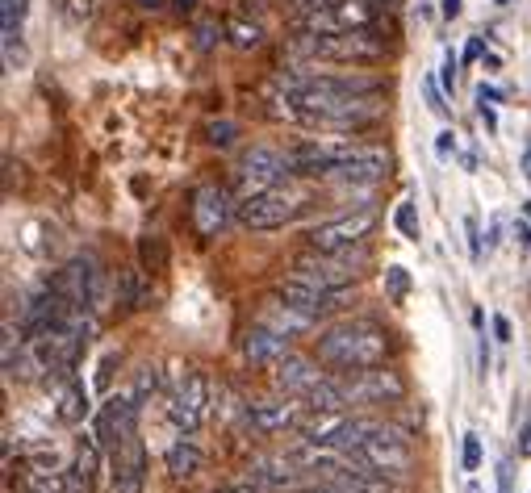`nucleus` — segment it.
Returning a JSON list of instances; mask_svg holds the SVG:
<instances>
[{
  "label": "nucleus",
  "mask_w": 531,
  "mask_h": 493,
  "mask_svg": "<svg viewBox=\"0 0 531 493\" xmlns=\"http://www.w3.org/2000/svg\"><path fill=\"white\" fill-rule=\"evenodd\" d=\"M364 264H368V247H356V251H310L306 247V255L293 260L289 276L322 293H348L352 285L364 280Z\"/></svg>",
  "instance_id": "nucleus-4"
},
{
  "label": "nucleus",
  "mask_w": 531,
  "mask_h": 493,
  "mask_svg": "<svg viewBox=\"0 0 531 493\" xmlns=\"http://www.w3.org/2000/svg\"><path fill=\"white\" fill-rule=\"evenodd\" d=\"M143 485H147V448L138 435H130L122 448L109 452V493H143Z\"/></svg>",
  "instance_id": "nucleus-16"
},
{
  "label": "nucleus",
  "mask_w": 531,
  "mask_h": 493,
  "mask_svg": "<svg viewBox=\"0 0 531 493\" xmlns=\"http://www.w3.org/2000/svg\"><path fill=\"white\" fill-rule=\"evenodd\" d=\"M523 176H527V184H531V143L523 147Z\"/></svg>",
  "instance_id": "nucleus-45"
},
{
  "label": "nucleus",
  "mask_w": 531,
  "mask_h": 493,
  "mask_svg": "<svg viewBox=\"0 0 531 493\" xmlns=\"http://www.w3.org/2000/svg\"><path fill=\"white\" fill-rule=\"evenodd\" d=\"M226 34H230V42H235L239 51H256V46L264 42V26H260V21H247V17H230Z\"/></svg>",
  "instance_id": "nucleus-25"
},
{
  "label": "nucleus",
  "mask_w": 531,
  "mask_h": 493,
  "mask_svg": "<svg viewBox=\"0 0 531 493\" xmlns=\"http://www.w3.org/2000/svg\"><path fill=\"white\" fill-rule=\"evenodd\" d=\"M138 5H143V9H159V5H164V0H138Z\"/></svg>",
  "instance_id": "nucleus-47"
},
{
  "label": "nucleus",
  "mask_w": 531,
  "mask_h": 493,
  "mask_svg": "<svg viewBox=\"0 0 531 493\" xmlns=\"http://www.w3.org/2000/svg\"><path fill=\"white\" fill-rule=\"evenodd\" d=\"M168 418L172 427H180L184 435H197L205 427V418H210V381L201 377V372H189L168 397Z\"/></svg>",
  "instance_id": "nucleus-11"
},
{
  "label": "nucleus",
  "mask_w": 531,
  "mask_h": 493,
  "mask_svg": "<svg viewBox=\"0 0 531 493\" xmlns=\"http://www.w3.org/2000/svg\"><path fill=\"white\" fill-rule=\"evenodd\" d=\"M30 13V0H0V26H5V42L21 38V21Z\"/></svg>",
  "instance_id": "nucleus-26"
},
{
  "label": "nucleus",
  "mask_w": 531,
  "mask_h": 493,
  "mask_svg": "<svg viewBox=\"0 0 531 493\" xmlns=\"http://www.w3.org/2000/svg\"><path fill=\"white\" fill-rule=\"evenodd\" d=\"M327 377V368H322V360L318 356H302V351H293V356H285L281 364L272 368V385H276V393H285V397H302Z\"/></svg>",
  "instance_id": "nucleus-18"
},
{
  "label": "nucleus",
  "mask_w": 531,
  "mask_h": 493,
  "mask_svg": "<svg viewBox=\"0 0 531 493\" xmlns=\"http://www.w3.org/2000/svg\"><path fill=\"white\" fill-rule=\"evenodd\" d=\"M440 84H444V92H452V88H456V55H452V51L444 55V67H440Z\"/></svg>",
  "instance_id": "nucleus-34"
},
{
  "label": "nucleus",
  "mask_w": 531,
  "mask_h": 493,
  "mask_svg": "<svg viewBox=\"0 0 531 493\" xmlns=\"http://www.w3.org/2000/svg\"><path fill=\"white\" fill-rule=\"evenodd\" d=\"M138 255H143L147 272H164L168 268V247H164L159 234H143V239H138Z\"/></svg>",
  "instance_id": "nucleus-27"
},
{
  "label": "nucleus",
  "mask_w": 531,
  "mask_h": 493,
  "mask_svg": "<svg viewBox=\"0 0 531 493\" xmlns=\"http://www.w3.org/2000/svg\"><path fill=\"white\" fill-rule=\"evenodd\" d=\"M138 410H143V402H138L130 389L109 393V402H105L101 414H97V443L105 448V456H109L113 448H122L130 435H138Z\"/></svg>",
  "instance_id": "nucleus-13"
},
{
  "label": "nucleus",
  "mask_w": 531,
  "mask_h": 493,
  "mask_svg": "<svg viewBox=\"0 0 531 493\" xmlns=\"http://www.w3.org/2000/svg\"><path fill=\"white\" fill-rule=\"evenodd\" d=\"M92 339V318H84V310H76L67 318L59 331L42 335V339H26V351H30V364L42 368V372H67Z\"/></svg>",
  "instance_id": "nucleus-5"
},
{
  "label": "nucleus",
  "mask_w": 531,
  "mask_h": 493,
  "mask_svg": "<svg viewBox=\"0 0 531 493\" xmlns=\"http://www.w3.org/2000/svg\"><path fill=\"white\" fill-rule=\"evenodd\" d=\"M176 9H180V13H193V9H197V0H176Z\"/></svg>",
  "instance_id": "nucleus-46"
},
{
  "label": "nucleus",
  "mask_w": 531,
  "mask_h": 493,
  "mask_svg": "<svg viewBox=\"0 0 531 493\" xmlns=\"http://www.w3.org/2000/svg\"><path fill=\"white\" fill-rule=\"evenodd\" d=\"M427 101H431V109L440 113V117L448 113V105H444V97H440V88H435V84H427Z\"/></svg>",
  "instance_id": "nucleus-40"
},
{
  "label": "nucleus",
  "mask_w": 531,
  "mask_h": 493,
  "mask_svg": "<svg viewBox=\"0 0 531 493\" xmlns=\"http://www.w3.org/2000/svg\"><path fill=\"white\" fill-rule=\"evenodd\" d=\"M389 168H394V155L385 147L360 143L352 151V159L331 176V184H343V189H377L381 180H389Z\"/></svg>",
  "instance_id": "nucleus-15"
},
{
  "label": "nucleus",
  "mask_w": 531,
  "mask_h": 493,
  "mask_svg": "<svg viewBox=\"0 0 531 493\" xmlns=\"http://www.w3.org/2000/svg\"><path fill=\"white\" fill-rule=\"evenodd\" d=\"M494 339H502V343L511 339V318H506V314H498V318H494Z\"/></svg>",
  "instance_id": "nucleus-41"
},
{
  "label": "nucleus",
  "mask_w": 531,
  "mask_h": 493,
  "mask_svg": "<svg viewBox=\"0 0 531 493\" xmlns=\"http://www.w3.org/2000/svg\"><path fill=\"white\" fill-rule=\"evenodd\" d=\"M356 427H360V414H348V410H310V418L302 422V439L314 443V448L348 456L352 439H356Z\"/></svg>",
  "instance_id": "nucleus-14"
},
{
  "label": "nucleus",
  "mask_w": 531,
  "mask_h": 493,
  "mask_svg": "<svg viewBox=\"0 0 531 493\" xmlns=\"http://www.w3.org/2000/svg\"><path fill=\"white\" fill-rule=\"evenodd\" d=\"M523 218H527V222H531V201H527V205H523Z\"/></svg>",
  "instance_id": "nucleus-48"
},
{
  "label": "nucleus",
  "mask_w": 531,
  "mask_h": 493,
  "mask_svg": "<svg viewBox=\"0 0 531 493\" xmlns=\"http://www.w3.org/2000/svg\"><path fill=\"white\" fill-rule=\"evenodd\" d=\"M297 51L310 63H348V67H368L385 59V38L373 30H339V34H297Z\"/></svg>",
  "instance_id": "nucleus-3"
},
{
  "label": "nucleus",
  "mask_w": 531,
  "mask_h": 493,
  "mask_svg": "<svg viewBox=\"0 0 531 493\" xmlns=\"http://www.w3.org/2000/svg\"><path fill=\"white\" fill-rule=\"evenodd\" d=\"M494 5H515V0H494Z\"/></svg>",
  "instance_id": "nucleus-49"
},
{
  "label": "nucleus",
  "mask_w": 531,
  "mask_h": 493,
  "mask_svg": "<svg viewBox=\"0 0 531 493\" xmlns=\"http://www.w3.org/2000/svg\"><path fill=\"white\" fill-rule=\"evenodd\" d=\"M310 209V197L306 189H297V184H276V189L251 197V201H239V222L247 230H281L289 222H297Z\"/></svg>",
  "instance_id": "nucleus-7"
},
{
  "label": "nucleus",
  "mask_w": 531,
  "mask_h": 493,
  "mask_svg": "<svg viewBox=\"0 0 531 493\" xmlns=\"http://www.w3.org/2000/svg\"><path fill=\"white\" fill-rule=\"evenodd\" d=\"M235 134H239L235 122H210V126H205V138H210L214 147H230V143H235Z\"/></svg>",
  "instance_id": "nucleus-30"
},
{
  "label": "nucleus",
  "mask_w": 531,
  "mask_h": 493,
  "mask_svg": "<svg viewBox=\"0 0 531 493\" xmlns=\"http://www.w3.org/2000/svg\"><path fill=\"white\" fill-rule=\"evenodd\" d=\"M465 234H469V255H473V264H477L481 260V226H477L473 214L465 218Z\"/></svg>",
  "instance_id": "nucleus-33"
},
{
  "label": "nucleus",
  "mask_w": 531,
  "mask_h": 493,
  "mask_svg": "<svg viewBox=\"0 0 531 493\" xmlns=\"http://www.w3.org/2000/svg\"><path fill=\"white\" fill-rule=\"evenodd\" d=\"M377 222H381V214L373 205H356V209H348V214L310 226L306 230V247L310 251H356V247H368Z\"/></svg>",
  "instance_id": "nucleus-8"
},
{
  "label": "nucleus",
  "mask_w": 531,
  "mask_h": 493,
  "mask_svg": "<svg viewBox=\"0 0 531 493\" xmlns=\"http://www.w3.org/2000/svg\"><path fill=\"white\" fill-rule=\"evenodd\" d=\"M519 456L531 460V422H523V431H519Z\"/></svg>",
  "instance_id": "nucleus-42"
},
{
  "label": "nucleus",
  "mask_w": 531,
  "mask_h": 493,
  "mask_svg": "<svg viewBox=\"0 0 531 493\" xmlns=\"http://www.w3.org/2000/svg\"><path fill=\"white\" fill-rule=\"evenodd\" d=\"M394 226H398V234H402V239L419 243L423 226H419V209H414V201H398V209H394Z\"/></svg>",
  "instance_id": "nucleus-28"
},
{
  "label": "nucleus",
  "mask_w": 531,
  "mask_h": 493,
  "mask_svg": "<svg viewBox=\"0 0 531 493\" xmlns=\"http://www.w3.org/2000/svg\"><path fill=\"white\" fill-rule=\"evenodd\" d=\"M481 67H486L490 76H498V72H502V59H498L494 51H486V55H481Z\"/></svg>",
  "instance_id": "nucleus-43"
},
{
  "label": "nucleus",
  "mask_w": 531,
  "mask_h": 493,
  "mask_svg": "<svg viewBox=\"0 0 531 493\" xmlns=\"http://www.w3.org/2000/svg\"><path fill=\"white\" fill-rule=\"evenodd\" d=\"M360 143L356 138H297V143L285 147L289 155V168L293 176H306V180H331L343 163L352 159Z\"/></svg>",
  "instance_id": "nucleus-9"
},
{
  "label": "nucleus",
  "mask_w": 531,
  "mask_h": 493,
  "mask_svg": "<svg viewBox=\"0 0 531 493\" xmlns=\"http://www.w3.org/2000/svg\"><path fill=\"white\" fill-rule=\"evenodd\" d=\"M256 322L272 326V331H281V335H289V339H302V335H310L314 326H318L306 310H297V305H293V301H285L281 293H272V297H264V301H260Z\"/></svg>",
  "instance_id": "nucleus-21"
},
{
  "label": "nucleus",
  "mask_w": 531,
  "mask_h": 493,
  "mask_svg": "<svg viewBox=\"0 0 531 493\" xmlns=\"http://www.w3.org/2000/svg\"><path fill=\"white\" fill-rule=\"evenodd\" d=\"M164 464H168V473L176 481H189V477H197L201 468H205V452L197 448L193 439H180V443H172V448H168Z\"/></svg>",
  "instance_id": "nucleus-23"
},
{
  "label": "nucleus",
  "mask_w": 531,
  "mask_h": 493,
  "mask_svg": "<svg viewBox=\"0 0 531 493\" xmlns=\"http://www.w3.org/2000/svg\"><path fill=\"white\" fill-rule=\"evenodd\" d=\"M477 101H486V105H502V92H498V88H490V84H481V88H477Z\"/></svg>",
  "instance_id": "nucleus-39"
},
{
  "label": "nucleus",
  "mask_w": 531,
  "mask_h": 493,
  "mask_svg": "<svg viewBox=\"0 0 531 493\" xmlns=\"http://www.w3.org/2000/svg\"><path fill=\"white\" fill-rule=\"evenodd\" d=\"M302 402L297 397H256V402H247V427L264 435V439H276V435H289V431H302Z\"/></svg>",
  "instance_id": "nucleus-12"
},
{
  "label": "nucleus",
  "mask_w": 531,
  "mask_h": 493,
  "mask_svg": "<svg viewBox=\"0 0 531 493\" xmlns=\"http://www.w3.org/2000/svg\"><path fill=\"white\" fill-rule=\"evenodd\" d=\"M440 9H444V17H448V21H456V17H460V9H465V5H460V0H444Z\"/></svg>",
  "instance_id": "nucleus-44"
},
{
  "label": "nucleus",
  "mask_w": 531,
  "mask_h": 493,
  "mask_svg": "<svg viewBox=\"0 0 531 493\" xmlns=\"http://www.w3.org/2000/svg\"><path fill=\"white\" fill-rule=\"evenodd\" d=\"M481 55H486V42H481V38H469L465 59H469V63H481Z\"/></svg>",
  "instance_id": "nucleus-38"
},
{
  "label": "nucleus",
  "mask_w": 531,
  "mask_h": 493,
  "mask_svg": "<svg viewBox=\"0 0 531 493\" xmlns=\"http://www.w3.org/2000/svg\"><path fill=\"white\" fill-rule=\"evenodd\" d=\"M477 113H481V122H486V130H490V134H498V113H494V105L477 101Z\"/></svg>",
  "instance_id": "nucleus-35"
},
{
  "label": "nucleus",
  "mask_w": 531,
  "mask_h": 493,
  "mask_svg": "<svg viewBox=\"0 0 531 493\" xmlns=\"http://www.w3.org/2000/svg\"><path fill=\"white\" fill-rule=\"evenodd\" d=\"M460 464H465L469 473H477V468H481V439H477L473 431L465 435V448H460Z\"/></svg>",
  "instance_id": "nucleus-31"
},
{
  "label": "nucleus",
  "mask_w": 531,
  "mask_h": 493,
  "mask_svg": "<svg viewBox=\"0 0 531 493\" xmlns=\"http://www.w3.org/2000/svg\"><path fill=\"white\" fill-rule=\"evenodd\" d=\"M352 460L377 468V473L394 477V481H406L414 473V448L402 427H394V422H381L373 414H360V427H356V439L348 448Z\"/></svg>",
  "instance_id": "nucleus-2"
},
{
  "label": "nucleus",
  "mask_w": 531,
  "mask_h": 493,
  "mask_svg": "<svg viewBox=\"0 0 531 493\" xmlns=\"http://www.w3.org/2000/svg\"><path fill=\"white\" fill-rule=\"evenodd\" d=\"M385 293H389V301H406V293H410V272L402 264H389L385 268Z\"/></svg>",
  "instance_id": "nucleus-29"
},
{
  "label": "nucleus",
  "mask_w": 531,
  "mask_h": 493,
  "mask_svg": "<svg viewBox=\"0 0 531 493\" xmlns=\"http://www.w3.org/2000/svg\"><path fill=\"white\" fill-rule=\"evenodd\" d=\"M289 155L285 151H276V147H251L243 151L239 159V168H235V201H251V197H260L268 189H276V184H285L289 180Z\"/></svg>",
  "instance_id": "nucleus-10"
},
{
  "label": "nucleus",
  "mask_w": 531,
  "mask_h": 493,
  "mask_svg": "<svg viewBox=\"0 0 531 493\" xmlns=\"http://www.w3.org/2000/svg\"><path fill=\"white\" fill-rule=\"evenodd\" d=\"M189 218H193V230L201 239H214V234L226 230L230 222V193L222 184H201L193 193V205H189Z\"/></svg>",
  "instance_id": "nucleus-19"
},
{
  "label": "nucleus",
  "mask_w": 531,
  "mask_h": 493,
  "mask_svg": "<svg viewBox=\"0 0 531 493\" xmlns=\"http://www.w3.org/2000/svg\"><path fill=\"white\" fill-rule=\"evenodd\" d=\"M435 151H440V159H448V155L456 151V134H452V130H444L440 138H435Z\"/></svg>",
  "instance_id": "nucleus-36"
},
{
  "label": "nucleus",
  "mask_w": 531,
  "mask_h": 493,
  "mask_svg": "<svg viewBox=\"0 0 531 493\" xmlns=\"http://www.w3.org/2000/svg\"><path fill=\"white\" fill-rule=\"evenodd\" d=\"M55 414H59V422H67V427L84 422V414H88V385H84L80 377H67V381H63Z\"/></svg>",
  "instance_id": "nucleus-24"
},
{
  "label": "nucleus",
  "mask_w": 531,
  "mask_h": 493,
  "mask_svg": "<svg viewBox=\"0 0 531 493\" xmlns=\"http://www.w3.org/2000/svg\"><path fill=\"white\" fill-rule=\"evenodd\" d=\"M243 356L251 368H276L285 356H293V339L281 335V331H272V326L264 322H251L247 326V335H243Z\"/></svg>",
  "instance_id": "nucleus-20"
},
{
  "label": "nucleus",
  "mask_w": 531,
  "mask_h": 493,
  "mask_svg": "<svg viewBox=\"0 0 531 493\" xmlns=\"http://www.w3.org/2000/svg\"><path fill=\"white\" fill-rule=\"evenodd\" d=\"M343 381V402L352 410H394L406 402V377L398 368H364V372H348Z\"/></svg>",
  "instance_id": "nucleus-6"
},
{
  "label": "nucleus",
  "mask_w": 531,
  "mask_h": 493,
  "mask_svg": "<svg viewBox=\"0 0 531 493\" xmlns=\"http://www.w3.org/2000/svg\"><path fill=\"white\" fill-rule=\"evenodd\" d=\"M214 493H260V485H256V481H235V485H222V489H214Z\"/></svg>",
  "instance_id": "nucleus-37"
},
{
  "label": "nucleus",
  "mask_w": 531,
  "mask_h": 493,
  "mask_svg": "<svg viewBox=\"0 0 531 493\" xmlns=\"http://www.w3.org/2000/svg\"><path fill=\"white\" fill-rule=\"evenodd\" d=\"M377 5H398V0H377Z\"/></svg>",
  "instance_id": "nucleus-50"
},
{
  "label": "nucleus",
  "mask_w": 531,
  "mask_h": 493,
  "mask_svg": "<svg viewBox=\"0 0 531 493\" xmlns=\"http://www.w3.org/2000/svg\"><path fill=\"white\" fill-rule=\"evenodd\" d=\"M51 289H59L72 305H80V310H92V305H101V297H105V280L92 260H72L51 280Z\"/></svg>",
  "instance_id": "nucleus-17"
},
{
  "label": "nucleus",
  "mask_w": 531,
  "mask_h": 493,
  "mask_svg": "<svg viewBox=\"0 0 531 493\" xmlns=\"http://www.w3.org/2000/svg\"><path fill=\"white\" fill-rule=\"evenodd\" d=\"M314 356L322 360V368L339 372V377L364 372V368H381V364H389V356H394V331L368 314L335 318L318 331Z\"/></svg>",
  "instance_id": "nucleus-1"
},
{
  "label": "nucleus",
  "mask_w": 531,
  "mask_h": 493,
  "mask_svg": "<svg viewBox=\"0 0 531 493\" xmlns=\"http://www.w3.org/2000/svg\"><path fill=\"white\" fill-rule=\"evenodd\" d=\"M59 9L72 21H88L92 13H97V0H59Z\"/></svg>",
  "instance_id": "nucleus-32"
},
{
  "label": "nucleus",
  "mask_w": 531,
  "mask_h": 493,
  "mask_svg": "<svg viewBox=\"0 0 531 493\" xmlns=\"http://www.w3.org/2000/svg\"><path fill=\"white\" fill-rule=\"evenodd\" d=\"M251 481H256L264 493H285V489H297L302 468H297V460L289 452L285 456H260V460H251Z\"/></svg>",
  "instance_id": "nucleus-22"
}]
</instances>
